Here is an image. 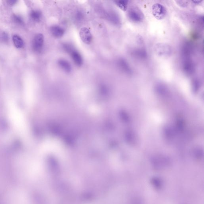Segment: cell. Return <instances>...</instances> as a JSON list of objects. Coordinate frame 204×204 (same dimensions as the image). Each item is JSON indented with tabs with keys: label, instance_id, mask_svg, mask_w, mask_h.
Listing matches in <instances>:
<instances>
[{
	"label": "cell",
	"instance_id": "cell-1",
	"mask_svg": "<svg viewBox=\"0 0 204 204\" xmlns=\"http://www.w3.org/2000/svg\"><path fill=\"white\" fill-rule=\"evenodd\" d=\"M128 19L131 22L135 23H139L143 21L144 15L139 8L133 7L130 8L127 12Z\"/></svg>",
	"mask_w": 204,
	"mask_h": 204
},
{
	"label": "cell",
	"instance_id": "cell-2",
	"mask_svg": "<svg viewBox=\"0 0 204 204\" xmlns=\"http://www.w3.org/2000/svg\"><path fill=\"white\" fill-rule=\"evenodd\" d=\"M154 51L159 56L167 58L170 56L173 52L170 45L166 43H158L155 45Z\"/></svg>",
	"mask_w": 204,
	"mask_h": 204
},
{
	"label": "cell",
	"instance_id": "cell-3",
	"mask_svg": "<svg viewBox=\"0 0 204 204\" xmlns=\"http://www.w3.org/2000/svg\"><path fill=\"white\" fill-rule=\"evenodd\" d=\"M152 13L153 16L157 20H161L164 19L167 15L166 8L161 4H154L152 8Z\"/></svg>",
	"mask_w": 204,
	"mask_h": 204
},
{
	"label": "cell",
	"instance_id": "cell-4",
	"mask_svg": "<svg viewBox=\"0 0 204 204\" xmlns=\"http://www.w3.org/2000/svg\"><path fill=\"white\" fill-rule=\"evenodd\" d=\"M182 69L184 73L187 76H191L195 73V64L190 58L183 59Z\"/></svg>",
	"mask_w": 204,
	"mask_h": 204
},
{
	"label": "cell",
	"instance_id": "cell-5",
	"mask_svg": "<svg viewBox=\"0 0 204 204\" xmlns=\"http://www.w3.org/2000/svg\"><path fill=\"white\" fill-rule=\"evenodd\" d=\"M44 35L39 33L36 34L33 38V51L37 53L41 52L44 47Z\"/></svg>",
	"mask_w": 204,
	"mask_h": 204
},
{
	"label": "cell",
	"instance_id": "cell-6",
	"mask_svg": "<svg viewBox=\"0 0 204 204\" xmlns=\"http://www.w3.org/2000/svg\"><path fill=\"white\" fill-rule=\"evenodd\" d=\"M193 44L190 42L185 41L181 46V52L183 59L190 58L193 52Z\"/></svg>",
	"mask_w": 204,
	"mask_h": 204
},
{
	"label": "cell",
	"instance_id": "cell-7",
	"mask_svg": "<svg viewBox=\"0 0 204 204\" xmlns=\"http://www.w3.org/2000/svg\"><path fill=\"white\" fill-rule=\"evenodd\" d=\"M68 53L69 54L73 61L76 66H82L83 62V58L80 53L75 49L74 47H73Z\"/></svg>",
	"mask_w": 204,
	"mask_h": 204
},
{
	"label": "cell",
	"instance_id": "cell-8",
	"mask_svg": "<svg viewBox=\"0 0 204 204\" xmlns=\"http://www.w3.org/2000/svg\"><path fill=\"white\" fill-rule=\"evenodd\" d=\"M79 36L82 41L85 44L89 45L93 40V36L90 30L87 28H83L79 32Z\"/></svg>",
	"mask_w": 204,
	"mask_h": 204
},
{
	"label": "cell",
	"instance_id": "cell-9",
	"mask_svg": "<svg viewBox=\"0 0 204 204\" xmlns=\"http://www.w3.org/2000/svg\"><path fill=\"white\" fill-rule=\"evenodd\" d=\"M117 64L119 69L124 73L127 75H131L132 70L129 64L124 58L118 59L117 61Z\"/></svg>",
	"mask_w": 204,
	"mask_h": 204
},
{
	"label": "cell",
	"instance_id": "cell-10",
	"mask_svg": "<svg viewBox=\"0 0 204 204\" xmlns=\"http://www.w3.org/2000/svg\"><path fill=\"white\" fill-rule=\"evenodd\" d=\"M106 19L113 24L119 26L121 25V20L119 16L116 12L113 11H109L106 12Z\"/></svg>",
	"mask_w": 204,
	"mask_h": 204
},
{
	"label": "cell",
	"instance_id": "cell-11",
	"mask_svg": "<svg viewBox=\"0 0 204 204\" xmlns=\"http://www.w3.org/2000/svg\"><path fill=\"white\" fill-rule=\"evenodd\" d=\"M51 35L56 38H60L65 34V29L58 25H53L50 28Z\"/></svg>",
	"mask_w": 204,
	"mask_h": 204
},
{
	"label": "cell",
	"instance_id": "cell-12",
	"mask_svg": "<svg viewBox=\"0 0 204 204\" xmlns=\"http://www.w3.org/2000/svg\"><path fill=\"white\" fill-rule=\"evenodd\" d=\"M131 54L135 58L138 59L145 60L148 57V54L146 50L143 48L134 49L131 51Z\"/></svg>",
	"mask_w": 204,
	"mask_h": 204
},
{
	"label": "cell",
	"instance_id": "cell-13",
	"mask_svg": "<svg viewBox=\"0 0 204 204\" xmlns=\"http://www.w3.org/2000/svg\"><path fill=\"white\" fill-rule=\"evenodd\" d=\"M58 64L60 68L66 73H69L72 72V65L67 60L64 59H60L58 60Z\"/></svg>",
	"mask_w": 204,
	"mask_h": 204
},
{
	"label": "cell",
	"instance_id": "cell-14",
	"mask_svg": "<svg viewBox=\"0 0 204 204\" xmlns=\"http://www.w3.org/2000/svg\"><path fill=\"white\" fill-rule=\"evenodd\" d=\"M12 40L16 48L20 49L24 46V42L20 36L17 35H15L12 37Z\"/></svg>",
	"mask_w": 204,
	"mask_h": 204
},
{
	"label": "cell",
	"instance_id": "cell-15",
	"mask_svg": "<svg viewBox=\"0 0 204 204\" xmlns=\"http://www.w3.org/2000/svg\"><path fill=\"white\" fill-rule=\"evenodd\" d=\"M30 16L34 22H39L41 20L42 14L39 11L33 10L31 12Z\"/></svg>",
	"mask_w": 204,
	"mask_h": 204
},
{
	"label": "cell",
	"instance_id": "cell-16",
	"mask_svg": "<svg viewBox=\"0 0 204 204\" xmlns=\"http://www.w3.org/2000/svg\"><path fill=\"white\" fill-rule=\"evenodd\" d=\"M116 5L119 7L122 10L124 11H127L128 5V1H114Z\"/></svg>",
	"mask_w": 204,
	"mask_h": 204
},
{
	"label": "cell",
	"instance_id": "cell-17",
	"mask_svg": "<svg viewBox=\"0 0 204 204\" xmlns=\"http://www.w3.org/2000/svg\"><path fill=\"white\" fill-rule=\"evenodd\" d=\"M84 18L83 12L80 11H77L75 14V19L76 22H81L83 20Z\"/></svg>",
	"mask_w": 204,
	"mask_h": 204
},
{
	"label": "cell",
	"instance_id": "cell-18",
	"mask_svg": "<svg viewBox=\"0 0 204 204\" xmlns=\"http://www.w3.org/2000/svg\"><path fill=\"white\" fill-rule=\"evenodd\" d=\"M175 2L181 7L185 8L188 5V2L187 1H177Z\"/></svg>",
	"mask_w": 204,
	"mask_h": 204
},
{
	"label": "cell",
	"instance_id": "cell-19",
	"mask_svg": "<svg viewBox=\"0 0 204 204\" xmlns=\"http://www.w3.org/2000/svg\"><path fill=\"white\" fill-rule=\"evenodd\" d=\"M13 20L14 21L19 24H23V20L21 18L17 15H14L13 16Z\"/></svg>",
	"mask_w": 204,
	"mask_h": 204
},
{
	"label": "cell",
	"instance_id": "cell-20",
	"mask_svg": "<svg viewBox=\"0 0 204 204\" xmlns=\"http://www.w3.org/2000/svg\"><path fill=\"white\" fill-rule=\"evenodd\" d=\"M17 2L15 0H9V1H7V2L9 5L12 6L15 4H16Z\"/></svg>",
	"mask_w": 204,
	"mask_h": 204
},
{
	"label": "cell",
	"instance_id": "cell-21",
	"mask_svg": "<svg viewBox=\"0 0 204 204\" xmlns=\"http://www.w3.org/2000/svg\"><path fill=\"white\" fill-rule=\"evenodd\" d=\"M194 4H195V5H199V4H200L202 2V1H193Z\"/></svg>",
	"mask_w": 204,
	"mask_h": 204
}]
</instances>
